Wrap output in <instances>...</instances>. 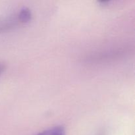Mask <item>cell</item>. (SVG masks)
I'll list each match as a JSON object with an SVG mask.
<instances>
[{
	"label": "cell",
	"instance_id": "3",
	"mask_svg": "<svg viewBox=\"0 0 135 135\" xmlns=\"http://www.w3.org/2000/svg\"><path fill=\"white\" fill-rule=\"evenodd\" d=\"M18 17L22 24L28 22L31 20L32 14L31 11L27 8H22L18 13Z\"/></svg>",
	"mask_w": 135,
	"mask_h": 135
},
{
	"label": "cell",
	"instance_id": "4",
	"mask_svg": "<svg viewBox=\"0 0 135 135\" xmlns=\"http://www.w3.org/2000/svg\"><path fill=\"white\" fill-rule=\"evenodd\" d=\"M4 69H5V65L0 63V75H1V73L3 72Z\"/></svg>",
	"mask_w": 135,
	"mask_h": 135
},
{
	"label": "cell",
	"instance_id": "2",
	"mask_svg": "<svg viewBox=\"0 0 135 135\" xmlns=\"http://www.w3.org/2000/svg\"><path fill=\"white\" fill-rule=\"evenodd\" d=\"M36 135H66L65 130L61 126H57L40 133Z\"/></svg>",
	"mask_w": 135,
	"mask_h": 135
},
{
	"label": "cell",
	"instance_id": "1",
	"mask_svg": "<svg viewBox=\"0 0 135 135\" xmlns=\"http://www.w3.org/2000/svg\"><path fill=\"white\" fill-rule=\"evenodd\" d=\"M19 24H22L20 20L18 14L6 17L0 19V32L11 29L18 26Z\"/></svg>",
	"mask_w": 135,
	"mask_h": 135
}]
</instances>
